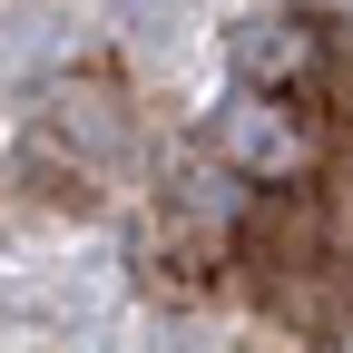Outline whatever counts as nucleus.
<instances>
[{
  "label": "nucleus",
  "mask_w": 353,
  "mask_h": 353,
  "mask_svg": "<svg viewBox=\"0 0 353 353\" xmlns=\"http://www.w3.org/2000/svg\"><path fill=\"white\" fill-rule=\"evenodd\" d=\"M216 148H226V167H294L304 157L275 108H226V118H216Z\"/></svg>",
  "instance_id": "nucleus-2"
},
{
  "label": "nucleus",
  "mask_w": 353,
  "mask_h": 353,
  "mask_svg": "<svg viewBox=\"0 0 353 353\" xmlns=\"http://www.w3.org/2000/svg\"><path fill=\"white\" fill-rule=\"evenodd\" d=\"M226 59H236L245 88H285V79H304V69L324 59V20H314V10H255V20L226 39Z\"/></svg>",
  "instance_id": "nucleus-1"
}]
</instances>
